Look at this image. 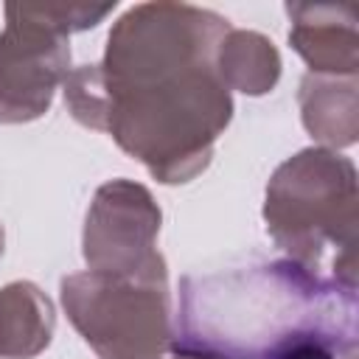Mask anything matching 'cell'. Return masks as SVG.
Masks as SVG:
<instances>
[{"instance_id": "cell-10", "label": "cell", "mask_w": 359, "mask_h": 359, "mask_svg": "<svg viewBox=\"0 0 359 359\" xmlns=\"http://www.w3.org/2000/svg\"><path fill=\"white\" fill-rule=\"evenodd\" d=\"M216 67H222V81L238 87L241 93L261 95L275 87L278 73H280V59L272 48L258 34H230L227 42L219 48Z\"/></svg>"}, {"instance_id": "cell-12", "label": "cell", "mask_w": 359, "mask_h": 359, "mask_svg": "<svg viewBox=\"0 0 359 359\" xmlns=\"http://www.w3.org/2000/svg\"><path fill=\"white\" fill-rule=\"evenodd\" d=\"M0 252H3V230H0Z\"/></svg>"}, {"instance_id": "cell-7", "label": "cell", "mask_w": 359, "mask_h": 359, "mask_svg": "<svg viewBox=\"0 0 359 359\" xmlns=\"http://www.w3.org/2000/svg\"><path fill=\"white\" fill-rule=\"evenodd\" d=\"M53 334V309L48 297L28 280L0 289V356L31 359Z\"/></svg>"}, {"instance_id": "cell-4", "label": "cell", "mask_w": 359, "mask_h": 359, "mask_svg": "<svg viewBox=\"0 0 359 359\" xmlns=\"http://www.w3.org/2000/svg\"><path fill=\"white\" fill-rule=\"evenodd\" d=\"M62 303L101 359H160L171 348L165 272L87 269L62 280Z\"/></svg>"}, {"instance_id": "cell-3", "label": "cell", "mask_w": 359, "mask_h": 359, "mask_svg": "<svg viewBox=\"0 0 359 359\" xmlns=\"http://www.w3.org/2000/svg\"><path fill=\"white\" fill-rule=\"evenodd\" d=\"M266 233L306 272L356 289V168L328 149H303L266 185Z\"/></svg>"}, {"instance_id": "cell-6", "label": "cell", "mask_w": 359, "mask_h": 359, "mask_svg": "<svg viewBox=\"0 0 359 359\" xmlns=\"http://www.w3.org/2000/svg\"><path fill=\"white\" fill-rule=\"evenodd\" d=\"M160 210L143 185L129 180L107 182L87 213L84 258L98 272H165V261L154 250Z\"/></svg>"}, {"instance_id": "cell-2", "label": "cell", "mask_w": 359, "mask_h": 359, "mask_svg": "<svg viewBox=\"0 0 359 359\" xmlns=\"http://www.w3.org/2000/svg\"><path fill=\"white\" fill-rule=\"evenodd\" d=\"M356 314V289L328 283L289 258L185 275L171 353L269 359L314 331H359Z\"/></svg>"}, {"instance_id": "cell-11", "label": "cell", "mask_w": 359, "mask_h": 359, "mask_svg": "<svg viewBox=\"0 0 359 359\" xmlns=\"http://www.w3.org/2000/svg\"><path fill=\"white\" fill-rule=\"evenodd\" d=\"M356 345L359 331H314L289 342L269 359H356Z\"/></svg>"}, {"instance_id": "cell-9", "label": "cell", "mask_w": 359, "mask_h": 359, "mask_svg": "<svg viewBox=\"0 0 359 359\" xmlns=\"http://www.w3.org/2000/svg\"><path fill=\"white\" fill-rule=\"evenodd\" d=\"M311 20H297L289 31L294 50L309 62L314 73L328 76H356V25L353 17L345 22L339 20H320V11L303 6ZM311 73V76H314Z\"/></svg>"}, {"instance_id": "cell-5", "label": "cell", "mask_w": 359, "mask_h": 359, "mask_svg": "<svg viewBox=\"0 0 359 359\" xmlns=\"http://www.w3.org/2000/svg\"><path fill=\"white\" fill-rule=\"evenodd\" d=\"M8 8L20 20L8 17V28L0 34V121L20 123L50 107L56 84L67 73L70 48L53 22L39 20L36 8Z\"/></svg>"}, {"instance_id": "cell-13", "label": "cell", "mask_w": 359, "mask_h": 359, "mask_svg": "<svg viewBox=\"0 0 359 359\" xmlns=\"http://www.w3.org/2000/svg\"><path fill=\"white\" fill-rule=\"evenodd\" d=\"M174 359H188V356H174Z\"/></svg>"}, {"instance_id": "cell-8", "label": "cell", "mask_w": 359, "mask_h": 359, "mask_svg": "<svg viewBox=\"0 0 359 359\" xmlns=\"http://www.w3.org/2000/svg\"><path fill=\"white\" fill-rule=\"evenodd\" d=\"M300 104L311 137L331 146H351L356 140V79L339 84V76L320 79L309 73L300 84Z\"/></svg>"}, {"instance_id": "cell-1", "label": "cell", "mask_w": 359, "mask_h": 359, "mask_svg": "<svg viewBox=\"0 0 359 359\" xmlns=\"http://www.w3.org/2000/svg\"><path fill=\"white\" fill-rule=\"evenodd\" d=\"M227 31V20L191 6L132 8L109 34L104 65H84L65 81V104L160 182H185L208 165L233 115L216 73Z\"/></svg>"}]
</instances>
